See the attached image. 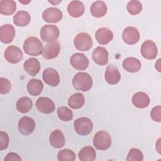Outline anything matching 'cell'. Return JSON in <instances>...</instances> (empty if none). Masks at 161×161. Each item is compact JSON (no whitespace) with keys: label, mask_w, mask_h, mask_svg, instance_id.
I'll use <instances>...</instances> for the list:
<instances>
[{"label":"cell","mask_w":161,"mask_h":161,"mask_svg":"<svg viewBox=\"0 0 161 161\" xmlns=\"http://www.w3.org/2000/svg\"><path fill=\"white\" fill-rule=\"evenodd\" d=\"M90 11L94 17L101 18L107 13V6L104 2L97 1L94 2L91 6Z\"/></svg>","instance_id":"obj_25"},{"label":"cell","mask_w":161,"mask_h":161,"mask_svg":"<svg viewBox=\"0 0 161 161\" xmlns=\"http://www.w3.org/2000/svg\"><path fill=\"white\" fill-rule=\"evenodd\" d=\"M59 29L53 25H45L40 30V37L44 42H55L59 36Z\"/></svg>","instance_id":"obj_6"},{"label":"cell","mask_w":161,"mask_h":161,"mask_svg":"<svg viewBox=\"0 0 161 161\" xmlns=\"http://www.w3.org/2000/svg\"><path fill=\"white\" fill-rule=\"evenodd\" d=\"M85 103L84 95L80 92H77L70 96L68 99V105L72 109L82 108Z\"/></svg>","instance_id":"obj_30"},{"label":"cell","mask_w":161,"mask_h":161,"mask_svg":"<svg viewBox=\"0 0 161 161\" xmlns=\"http://www.w3.org/2000/svg\"><path fill=\"white\" fill-rule=\"evenodd\" d=\"M35 128V122L33 119L28 116L22 117L18 122L19 131L23 135H30Z\"/></svg>","instance_id":"obj_13"},{"label":"cell","mask_w":161,"mask_h":161,"mask_svg":"<svg viewBox=\"0 0 161 161\" xmlns=\"http://www.w3.org/2000/svg\"><path fill=\"white\" fill-rule=\"evenodd\" d=\"M131 101L135 106L141 109L147 108L150 104V97L144 92H138L134 94Z\"/></svg>","instance_id":"obj_21"},{"label":"cell","mask_w":161,"mask_h":161,"mask_svg":"<svg viewBox=\"0 0 161 161\" xmlns=\"http://www.w3.org/2000/svg\"><path fill=\"white\" fill-rule=\"evenodd\" d=\"M21 157L16 153L10 152L4 158V161H21Z\"/></svg>","instance_id":"obj_39"},{"label":"cell","mask_w":161,"mask_h":161,"mask_svg":"<svg viewBox=\"0 0 161 161\" xmlns=\"http://www.w3.org/2000/svg\"><path fill=\"white\" fill-rule=\"evenodd\" d=\"M23 69L31 76H35L40 70V64L36 58H30L24 62Z\"/></svg>","instance_id":"obj_23"},{"label":"cell","mask_w":161,"mask_h":161,"mask_svg":"<svg viewBox=\"0 0 161 161\" xmlns=\"http://www.w3.org/2000/svg\"><path fill=\"white\" fill-rule=\"evenodd\" d=\"M16 9V4L13 0H1L0 1V13L9 16L14 13Z\"/></svg>","instance_id":"obj_28"},{"label":"cell","mask_w":161,"mask_h":161,"mask_svg":"<svg viewBox=\"0 0 161 161\" xmlns=\"http://www.w3.org/2000/svg\"><path fill=\"white\" fill-rule=\"evenodd\" d=\"M19 2H20L21 3H22V4H28V3H29L30 2V1H28V2H26V1H19Z\"/></svg>","instance_id":"obj_41"},{"label":"cell","mask_w":161,"mask_h":161,"mask_svg":"<svg viewBox=\"0 0 161 161\" xmlns=\"http://www.w3.org/2000/svg\"><path fill=\"white\" fill-rule=\"evenodd\" d=\"M43 80L44 82L52 87H56L60 82V77L58 72L53 68H47L43 72Z\"/></svg>","instance_id":"obj_16"},{"label":"cell","mask_w":161,"mask_h":161,"mask_svg":"<svg viewBox=\"0 0 161 161\" xmlns=\"http://www.w3.org/2000/svg\"><path fill=\"white\" fill-rule=\"evenodd\" d=\"M11 88V84L8 79L1 77L0 78V93L1 94H5L9 92Z\"/></svg>","instance_id":"obj_36"},{"label":"cell","mask_w":161,"mask_h":161,"mask_svg":"<svg viewBox=\"0 0 161 161\" xmlns=\"http://www.w3.org/2000/svg\"><path fill=\"white\" fill-rule=\"evenodd\" d=\"M123 67L127 72L135 73L140 70L142 64L138 59L135 57H128L123 60Z\"/></svg>","instance_id":"obj_24"},{"label":"cell","mask_w":161,"mask_h":161,"mask_svg":"<svg viewBox=\"0 0 161 161\" xmlns=\"http://www.w3.org/2000/svg\"><path fill=\"white\" fill-rule=\"evenodd\" d=\"M4 58L10 64H18L23 58V53L19 47L10 45L5 50Z\"/></svg>","instance_id":"obj_7"},{"label":"cell","mask_w":161,"mask_h":161,"mask_svg":"<svg viewBox=\"0 0 161 161\" xmlns=\"http://www.w3.org/2000/svg\"><path fill=\"white\" fill-rule=\"evenodd\" d=\"M74 127L78 135L85 136L89 135L92 131L93 124L89 118L81 117L74 121Z\"/></svg>","instance_id":"obj_4"},{"label":"cell","mask_w":161,"mask_h":161,"mask_svg":"<svg viewBox=\"0 0 161 161\" xmlns=\"http://www.w3.org/2000/svg\"><path fill=\"white\" fill-rule=\"evenodd\" d=\"M49 141L50 145L56 148H60L65 145V137L60 130H53L50 135Z\"/></svg>","instance_id":"obj_22"},{"label":"cell","mask_w":161,"mask_h":161,"mask_svg":"<svg viewBox=\"0 0 161 161\" xmlns=\"http://www.w3.org/2000/svg\"><path fill=\"white\" fill-rule=\"evenodd\" d=\"M30 20V15L26 11H19L13 16V23L17 26H26L29 24Z\"/></svg>","instance_id":"obj_27"},{"label":"cell","mask_w":161,"mask_h":161,"mask_svg":"<svg viewBox=\"0 0 161 161\" xmlns=\"http://www.w3.org/2000/svg\"><path fill=\"white\" fill-rule=\"evenodd\" d=\"M92 59L99 65H104L108 62V52L104 47H97L92 52Z\"/></svg>","instance_id":"obj_19"},{"label":"cell","mask_w":161,"mask_h":161,"mask_svg":"<svg viewBox=\"0 0 161 161\" xmlns=\"http://www.w3.org/2000/svg\"><path fill=\"white\" fill-rule=\"evenodd\" d=\"M15 36V30L13 26L9 24L2 25L0 28V40L3 43H11Z\"/></svg>","instance_id":"obj_17"},{"label":"cell","mask_w":161,"mask_h":161,"mask_svg":"<svg viewBox=\"0 0 161 161\" xmlns=\"http://www.w3.org/2000/svg\"><path fill=\"white\" fill-rule=\"evenodd\" d=\"M95 37L99 44L106 45L113 40V33L109 28L103 27L96 31Z\"/></svg>","instance_id":"obj_18"},{"label":"cell","mask_w":161,"mask_h":161,"mask_svg":"<svg viewBox=\"0 0 161 161\" xmlns=\"http://www.w3.org/2000/svg\"><path fill=\"white\" fill-rule=\"evenodd\" d=\"M78 157L81 161H93L96 159V153L93 147L87 146L80 149Z\"/></svg>","instance_id":"obj_29"},{"label":"cell","mask_w":161,"mask_h":161,"mask_svg":"<svg viewBox=\"0 0 161 161\" xmlns=\"http://www.w3.org/2000/svg\"><path fill=\"white\" fill-rule=\"evenodd\" d=\"M62 17V12L57 8H48L42 14L43 19L47 23H58Z\"/></svg>","instance_id":"obj_15"},{"label":"cell","mask_w":161,"mask_h":161,"mask_svg":"<svg viewBox=\"0 0 161 161\" xmlns=\"http://www.w3.org/2000/svg\"><path fill=\"white\" fill-rule=\"evenodd\" d=\"M140 33L137 28L133 26H128L124 29L122 33L123 41L128 45L136 43L140 40Z\"/></svg>","instance_id":"obj_12"},{"label":"cell","mask_w":161,"mask_h":161,"mask_svg":"<svg viewBox=\"0 0 161 161\" xmlns=\"http://www.w3.org/2000/svg\"><path fill=\"white\" fill-rule=\"evenodd\" d=\"M32 106V101L30 98L26 96L20 97L16 104L17 110L22 113H26L29 112L31 110Z\"/></svg>","instance_id":"obj_31"},{"label":"cell","mask_w":161,"mask_h":161,"mask_svg":"<svg viewBox=\"0 0 161 161\" xmlns=\"http://www.w3.org/2000/svg\"><path fill=\"white\" fill-rule=\"evenodd\" d=\"M43 49L42 43L36 37H28L24 42L23 50L29 55L38 56L42 54Z\"/></svg>","instance_id":"obj_2"},{"label":"cell","mask_w":161,"mask_h":161,"mask_svg":"<svg viewBox=\"0 0 161 161\" xmlns=\"http://www.w3.org/2000/svg\"><path fill=\"white\" fill-rule=\"evenodd\" d=\"M93 145L97 150H108L111 145V138L109 133L104 130L96 133L93 138Z\"/></svg>","instance_id":"obj_3"},{"label":"cell","mask_w":161,"mask_h":161,"mask_svg":"<svg viewBox=\"0 0 161 161\" xmlns=\"http://www.w3.org/2000/svg\"><path fill=\"white\" fill-rule=\"evenodd\" d=\"M126 9L130 14L136 15L142 11V5L139 1H130L127 4Z\"/></svg>","instance_id":"obj_34"},{"label":"cell","mask_w":161,"mask_h":161,"mask_svg":"<svg viewBox=\"0 0 161 161\" xmlns=\"http://www.w3.org/2000/svg\"><path fill=\"white\" fill-rule=\"evenodd\" d=\"M104 78L106 81L110 85L118 84L121 79V74L118 67L113 64L108 65L104 74Z\"/></svg>","instance_id":"obj_14"},{"label":"cell","mask_w":161,"mask_h":161,"mask_svg":"<svg viewBox=\"0 0 161 161\" xmlns=\"http://www.w3.org/2000/svg\"><path fill=\"white\" fill-rule=\"evenodd\" d=\"M126 159L127 161H142L143 155L139 149L133 148L130 150Z\"/></svg>","instance_id":"obj_35"},{"label":"cell","mask_w":161,"mask_h":161,"mask_svg":"<svg viewBox=\"0 0 161 161\" xmlns=\"http://www.w3.org/2000/svg\"><path fill=\"white\" fill-rule=\"evenodd\" d=\"M72 85L76 90L86 92L92 87V80L89 74L78 72L72 79Z\"/></svg>","instance_id":"obj_1"},{"label":"cell","mask_w":161,"mask_h":161,"mask_svg":"<svg viewBox=\"0 0 161 161\" xmlns=\"http://www.w3.org/2000/svg\"><path fill=\"white\" fill-rule=\"evenodd\" d=\"M70 63L75 69L84 70L87 68L89 62L87 57L84 54L75 53L70 57Z\"/></svg>","instance_id":"obj_9"},{"label":"cell","mask_w":161,"mask_h":161,"mask_svg":"<svg viewBox=\"0 0 161 161\" xmlns=\"http://www.w3.org/2000/svg\"><path fill=\"white\" fill-rule=\"evenodd\" d=\"M161 107L160 106H157L152 109L150 112V116L152 119L156 122H160L161 121V116H160Z\"/></svg>","instance_id":"obj_38"},{"label":"cell","mask_w":161,"mask_h":161,"mask_svg":"<svg viewBox=\"0 0 161 161\" xmlns=\"http://www.w3.org/2000/svg\"><path fill=\"white\" fill-rule=\"evenodd\" d=\"M35 106L38 111L43 114L52 113L55 109L53 101L47 97H39L35 103Z\"/></svg>","instance_id":"obj_10"},{"label":"cell","mask_w":161,"mask_h":161,"mask_svg":"<svg viewBox=\"0 0 161 161\" xmlns=\"http://www.w3.org/2000/svg\"><path fill=\"white\" fill-rule=\"evenodd\" d=\"M74 44L76 49L79 51H87L92 47L91 36L86 33L82 32L77 34L74 40Z\"/></svg>","instance_id":"obj_5"},{"label":"cell","mask_w":161,"mask_h":161,"mask_svg":"<svg viewBox=\"0 0 161 161\" xmlns=\"http://www.w3.org/2000/svg\"><path fill=\"white\" fill-rule=\"evenodd\" d=\"M60 45L58 41L47 43L43 47L42 56L46 59H53L56 58L60 52Z\"/></svg>","instance_id":"obj_11"},{"label":"cell","mask_w":161,"mask_h":161,"mask_svg":"<svg viewBox=\"0 0 161 161\" xmlns=\"http://www.w3.org/2000/svg\"><path fill=\"white\" fill-rule=\"evenodd\" d=\"M57 115L58 118L63 121H69L73 118V113L72 110L66 106H61L58 108Z\"/></svg>","instance_id":"obj_32"},{"label":"cell","mask_w":161,"mask_h":161,"mask_svg":"<svg viewBox=\"0 0 161 161\" xmlns=\"http://www.w3.org/2000/svg\"><path fill=\"white\" fill-rule=\"evenodd\" d=\"M57 159L60 161H74L75 159V154L72 150L65 148L58 152Z\"/></svg>","instance_id":"obj_33"},{"label":"cell","mask_w":161,"mask_h":161,"mask_svg":"<svg viewBox=\"0 0 161 161\" xmlns=\"http://www.w3.org/2000/svg\"><path fill=\"white\" fill-rule=\"evenodd\" d=\"M27 91L28 93L33 96H38L41 94L43 89V84L42 80L33 79L27 83Z\"/></svg>","instance_id":"obj_26"},{"label":"cell","mask_w":161,"mask_h":161,"mask_svg":"<svg viewBox=\"0 0 161 161\" xmlns=\"http://www.w3.org/2000/svg\"><path fill=\"white\" fill-rule=\"evenodd\" d=\"M50 3H51V4H52L53 5H57V4H58V3H61L62 2V1H48Z\"/></svg>","instance_id":"obj_40"},{"label":"cell","mask_w":161,"mask_h":161,"mask_svg":"<svg viewBox=\"0 0 161 161\" xmlns=\"http://www.w3.org/2000/svg\"><path fill=\"white\" fill-rule=\"evenodd\" d=\"M8 135L3 131H0V150H4L8 148L9 145Z\"/></svg>","instance_id":"obj_37"},{"label":"cell","mask_w":161,"mask_h":161,"mask_svg":"<svg viewBox=\"0 0 161 161\" xmlns=\"http://www.w3.org/2000/svg\"><path fill=\"white\" fill-rule=\"evenodd\" d=\"M141 54L146 59L153 60L157 55V48L156 44L152 40L145 41L141 47Z\"/></svg>","instance_id":"obj_8"},{"label":"cell","mask_w":161,"mask_h":161,"mask_svg":"<svg viewBox=\"0 0 161 161\" xmlns=\"http://www.w3.org/2000/svg\"><path fill=\"white\" fill-rule=\"evenodd\" d=\"M85 8L84 4L79 1H72L67 6L69 15L74 18H79L83 15Z\"/></svg>","instance_id":"obj_20"}]
</instances>
